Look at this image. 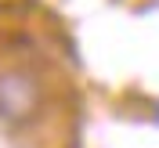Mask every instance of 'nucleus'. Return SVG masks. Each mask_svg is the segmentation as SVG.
<instances>
[{
    "instance_id": "1",
    "label": "nucleus",
    "mask_w": 159,
    "mask_h": 148,
    "mask_svg": "<svg viewBox=\"0 0 159 148\" xmlns=\"http://www.w3.org/2000/svg\"><path fill=\"white\" fill-rule=\"evenodd\" d=\"M47 105V83L29 65H0V127H29Z\"/></svg>"
}]
</instances>
